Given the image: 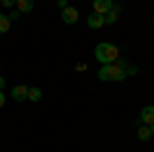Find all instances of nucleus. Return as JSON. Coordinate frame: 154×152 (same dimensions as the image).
<instances>
[{"label": "nucleus", "mask_w": 154, "mask_h": 152, "mask_svg": "<svg viewBox=\"0 0 154 152\" xmlns=\"http://www.w3.org/2000/svg\"><path fill=\"white\" fill-rule=\"evenodd\" d=\"M4 84H6V80H4V76H0V91L4 88Z\"/></svg>", "instance_id": "aec40b11"}, {"label": "nucleus", "mask_w": 154, "mask_h": 152, "mask_svg": "<svg viewBox=\"0 0 154 152\" xmlns=\"http://www.w3.org/2000/svg\"><path fill=\"white\" fill-rule=\"evenodd\" d=\"M11 29V21H8V17L6 14H0V33H6Z\"/></svg>", "instance_id": "f8f14e48"}, {"label": "nucleus", "mask_w": 154, "mask_h": 152, "mask_svg": "<svg viewBox=\"0 0 154 152\" xmlns=\"http://www.w3.org/2000/svg\"><path fill=\"white\" fill-rule=\"evenodd\" d=\"M86 25H88L91 29H101V27L105 25V17H103V14H97V12H91V14L86 17Z\"/></svg>", "instance_id": "0eeeda50"}, {"label": "nucleus", "mask_w": 154, "mask_h": 152, "mask_svg": "<svg viewBox=\"0 0 154 152\" xmlns=\"http://www.w3.org/2000/svg\"><path fill=\"white\" fill-rule=\"evenodd\" d=\"M99 80H111V82H119L123 80L128 74H125V70H121V68H117L115 64H109V66H103L101 70H99Z\"/></svg>", "instance_id": "f03ea898"}, {"label": "nucleus", "mask_w": 154, "mask_h": 152, "mask_svg": "<svg viewBox=\"0 0 154 152\" xmlns=\"http://www.w3.org/2000/svg\"><path fill=\"white\" fill-rule=\"evenodd\" d=\"M41 88H37V86H29V91H27V101H31V103H37V101H41Z\"/></svg>", "instance_id": "6e6552de"}, {"label": "nucleus", "mask_w": 154, "mask_h": 152, "mask_svg": "<svg viewBox=\"0 0 154 152\" xmlns=\"http://www.w3.org/2000/svg\"><path fill=\"white\" fill-rule=\"evenodd\" d=\"M125 74H128V76H136V74H138V68H136V66H128V68H125Z\"/></svg>", "instance_id": "4468645a"}, {"label": "nucleus", "mask_w": 154, "mask_h": 152, "mask_svg": "<svg viewBox=\"0 0 154 152\" xmlns=\"http://www.w3.org/2000/svg\"><path fill=\"white\" fill-rule=\"evenodd\" d=\"M113 6H115V4H113L111 0H95V2H93V12L105 17L109 11H113Z\"/></svg>", "instance_id": "20e7f679"}, {"label": "nucleus", "mask_w": 154, "mask_h": 152, "mask_svg": "<svg viewBox=\"0 0 154 152\" xmlns=\"http://www.w3.org/2000/svg\"><path fill=\"white\" fill-rule=\"evenodd\" d=\"M6 17H8V21H11V23H14V21H19V19H21V12L14 8V11H11Z\"/></svg>", "instance_id": "ddd939ff"}, {"label": "nucleus", "mask_w": 154, "mask_h": 152, "mask_svg": "<svg viewBox=\"0 0 154 152\" xmlns=\"http://www.w3.org/2000/svg\"><path fill=\"white\" fill-rule=\"evenodd\" d=\"M115 66H117V68H121V70H125V68H128L130 64H128L125 60H117V62H115Z\"/></svg>", "instance_id": "2eb2a0df"}, {"label": "nucleus", "mask_w": 154, "mask_h": 152, "mask_svg": "<svg viewBox=\"0 0 154 152\" xmlns=\"http://www.w3.org/2000/svg\"><path fill=\"white\" fill-rule=\"evenodd\" d=\"M150 138H152L150 128H148V126H140V128H138V140L140 142H148Z\"/></svg>", "instance_id": "1a4fd4ad"}, {"label": "nucleus", "mask_w": 154, "mask_h": 152, "mask_svg": "<svg viewBox=\"0 0 154 152\" xmlns=\"http://www.w3.org/2000/svg\"><path fill=\"white\" fill-rule=\"evenodd\" d=\"M95 58H97V62H101L103 66L115 64L119 60V49H117V45L103 41V43H99V45L95 47Z\"/></svg>", "instance_id": "f257e3e1"}, {"label": "nucleus", "mask_w": 154, "mask_h": 152, "mask_svg": "<svg viewBox=\"0 0 154 152\" xmlns=\"http://www.w3.org/2000/svg\"><path fill=\"white\" fill-rule=\"evenodd\" d=\"M150 132H152V136H154V123H152V126H150Z\"/></svg>", "instance_id": "412c9836"}, {"label": "nucleus", "mask_w": 154, "mask_h": 152, "mask_svg": "<svg viewBox=\"0 0 154 152\" xmlns=\"http://www.w3.org/2000/svg\"><path fill=\"white\" fill-rule=\"evenodd\" d=\"M58 6H60V8H62V11H64V8L68 6V2H66V0H58Z\"/></svg>", "instance_id": "a211bd4d"}, {"label": "nucleus", "mask_w": 154, "mask_h": 152, "mask_svg": "<svg viewBox=\"0 0 154 152\" xmlns=\"http://www.w3.org/2000/svg\"><path fill=\"white\" fill-rule=\"evenodd\" d=\"M17 11L19 12H31L33 11V2L31 0H17Z\"/></svg>", "instance_id": "9d476101"}, {"label": "nucleus", "mask_w": 154, "mask_h": 152, "mask_svg": "<svg viewBox=\"0 0 154 152\" xmlns=\"http://www.w3.org/2000/svg\"><path fill=\"white\" fill-rule=\"evenodd\" d=\"M117 12H119V6H113V11L107 12V14H105V25H113V23H115L117 17H119Z\"/></svg>", "instance_id": "9b49d317"}, {"label": "nucleus", "mask_w": 154, "mask_h": 152, "mask_svg": "<svg viewBox=\"0 0 154 152\" xmlns=\"http://www.w3.org/2000/svg\"><path fill=\"white\" fill-rule=\"evenodd\" d=\"M138 121H140L142 126H148V128H150V126L154 123V105L144 107L142 111H140V119H138Z\"/></svg>", "instance_id": "7ed1b4c3"}, {"label": "nucleus", "mask_w": 154, "mask_h": 152, "mask_svg": "<svg viewBox=\"0 0 154 152\" xmlns=\"http://www.w3.org/2000/svg\"><path fill=\"white\" fill-rule=\"evenodd\" d=\"M27 91H29V86H27V84H17V86L11 91V97L17 101V103L27 101Z\"/></svg>", "instance_id": "423d86ee"}, {"label": "nucleus", "mask_w": 154, "mask_h": 152, "mask_svg": "<svg viewBox=\"0 0 154 152\" xmlns=\"http://www.w3.org/2000/svg\"><path fill=\"white\" fill-rule=\"evenodd\" d=\"M4 103H6V97H4V93H2V91H0V107L4 105Z\"/></svg>", "instance_id": "6ab92c4d"}, {"label": "nucleus", "mask_w": 154, "mask_h": 152, "mask_svg": "<svg viewBox=\"0 0 154 152\" xmlns=\"http://www.w3.org/2000/svg\"><path fill=\"white\" fill-rule=\"evenodd\" d=\"M84 70H86V64L84 62L82 64H76V72H84Z\"/></svg>", "instance_id": "dca6fc26"}, {"label": "nucleus", "mask_w": 154, "mask_h": 152, "mask_svg": "<svg viewBox=\"0 0 154 152\" xmlns=\"http://www.w3.org/2000/svg\"><path fill=\"white\" fill-rule=\"evenodd\" d=\"M2 4H4L6 8H12V6H14V2H12V0H2Z\"/></svg>", "instance_id": "f3484780"}, {"label": "nucleus", "mask_w": 154, "mask_h": 152, "mask_svg": "<svg viewBox=\"0 0 154 152\" xmlns=\"http://www.w3.org/2000/svg\"><path fill=\"white\" fill-rule=\"evenodd\" d=\"M78 19H80V14H78V11H76L74 6H66V8L62 11V21H64L66 25L78 23Z\"/></svg>", "instance_id": "39448f33"}]
</instances>
